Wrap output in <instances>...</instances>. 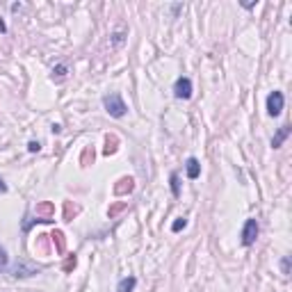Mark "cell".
I'll use <instances>...</instances> for the list:
<instances>
[{
    "instance_id": "6da1fadb",
    "label": "cell",
    "mask_w": 292,
    "mask_h": 292,
    "mask_svg": "<svg viewBox=\"0 0 292 292\" xmlns=\"http://www.w3.org/2000/svg\"><path fill=\"white\" fill-rule=\"evenodd\" d=\"M103 105H105V110H108V114H110V117H114V119H121V117H126V112H128V108H126L121 94H117V91L105 96Z\"/></svg>"
},
{
    "instance_id": "7a4b0ae2",
    "label": "cell",
    "mask_w": 292,
    "mask_h": 292,
    "mask_svg": "<svg viewBox=\"0 0 292 292\" xmlns=\"http://www.w3.org/2000/svg\"><path fill=\"white\" fill-rule=\"evenodd\" d=\"M173 96L178 101H187V99H192V80L189 78H178L176 82H173Z\"/></svg>"
},
{
    "instance_id": "3957f363",
    "label": "cell",
    "mask_w": 292,
    "mask_h": 292,
    "mask_svg": "<svg viewBox=\"0 0 292 292\" xmlns=\"http://www.w3.org/2000/svg\"><path fill=\"white\" fill-rule=\"evenodd\" d=\"M283 103H285V99H283V91L274 89L272 94L267 96V114H269V117H278V114L283 112Z\"/></svg>"
},
{
    "instance_id": "277c9868",
    "label": "cell",
    "mask_w": 292,
    "mask_h": 292,
    "mask_svg": "<svg viewBox=\"0 0 292 292\" xmlns=\"http://www.w3.org/2000/svg\"><path fill=\"white\" fill-rule=\"evenodd\" d=\"M242 244L244 247H251L253 242H256V238H258V222L256 219H247L244 222V228H242Z\"/></svg>"
},
{
    "instance_id": "5b68a950",
    "label": "cell",
    "mask_w": 292,
    "mask_h": 292,
    "mask_svg": "<svg viewBox=\"0 0 292 292\" xmlns=\"http://www.w3.org/2000/svg\"><path fill=\"white\" fill-rule=\"evenodd\" d=\"M287 135H290V126L285 124V126H281V128L276 130V135L272 137V146H274V149H281L283 142L287 139Z\"/></svg>"
},
{
    "instance_id": "8992f818",
    "label": "cell",
    "mask_w": 292,
    "mask_h": 292,
    "mask_svg": "<svg viewBox=\"0 0 292 292\" xmlns=\"http://www.w3.org/2000/svg\"><path fill=\"white\" fill-rule=\"evenodd\" d=\"M41 267H35V265H25V262H16L14 267V276H32L37 274Z\"/></svg>"
},
{
    "instance_id": "52a82bcc",
    "label": "cell",
    "mask_w": 292,
    "mask_h": 292,
    "mask_svg": "<svg viewBox=\"0 0 292 292\" xmlns=\"http://www.w3.org/2000/svg\"><path fill=\"white\" fill-rule=\"evenodd\" d=\"M187 178H199V173H201V164H199L197 158H187Z\"/></svg>"
},
{
    "instance_id": "ba28073f",
    "label": "cell",
    "mask_w": 292,
    "mask_h": 292,
    "mask_svg": "<svg viewBox=\"0 0 292 292\" xmlns=\"http://www.w3.org/2000/svg\"><path fill=\"white\" fill-rule=\"evenodd\" d=\"M135 285H137V278L135 276H126L119 281V285H117V292H133Z\"/></svg>"
},
{
    "instance_id": "9c48e42d",
    "label": "cell",
    "mask_w": 292,
    "mask_h": 292,
    "mask_svg": "<svg viewBox=\"0 0 292 292\" xmlns=\"http://www.w3.org/2000/svg\"><path fill=\"white\" fill-rule=\"evenodd\" d=\"M169 183H171V194H173V197H180V183H178V173H176V171H171Z\"/></svg>"
},
{
    "instance_id": "30bf717a",
    "label": "cell",
    "mask_w": 292,
    "mask_h": 292,
    "mask_svg": "<svg viewBox=\"0 0 292 292\" xmlns=\"http://www.w3.org/2000/svg\"><path fill=\"white\" fill-rule=\"evenodd\" d=\"M119 183H121V185H117V194H124L126 189H128V192H130V189L135 187V185H133L135 180H133V178H121Z\"/></svg>"
},
{
    "instance_id": "8fae6325",
    "label": "cell",
    "mask_w": 292,
    "mask_h": 292,
    "mask_svg": "<svg viewBox=\"0 0 292 292\" xmlns=\"http://www.w3.org/2000/svg\"><path fill=\"white\" fill-rule=\"evenodd\" d=\"M185 226H187V219H185V217H178L176 222L171 224V231H173V233H178V231H183Z\"/></svg>"
},
{
    "instance_id": "7c38bea8",
    "label": "cell",
    "mask_w": 292,
    "mask_h": 292,
    "mask_svg": "<svg viewBox=\"0 0 292 292\" xmlns=\"http://www.w3.org/2000/svg\"><path fill=\"white\" fill-rule=\"evenodd\" d=\"M7 262H10V260H7V251H5L3 247H0V272H3V269L7 267Z\"/></svg>"
},
{
    "instance_id": "4fadbf2b",
    "label": "cell",
    "mask_w": 292,
    "mask_h": 292,
    "mask_svg": "<svg viewBox=\"0 0 292 292\" xmlns=\"http://www.w3.org/2000/svg\"><path fill=\"white\" fill-rule=\"evenodd\" d=\"M64 73H66V66L64 64H60L57 69H53V78L57 75V78H64Z\"/></svg>"
},
{
    "instance_id": "5bb4252c",
    "label": "cell",
    "mask_w": 292,
    "mask_h": 292,
    "mask_svg": "<svg viewBox=\"0 0 292 292\" xmlns=\"http://www.w3.org/2000/svg\"><path fill=\"white\" fill-rule=\"evenodd\" d=\"M39 149H41V144H39V142H30V144H28V151H30V153H37Z\"/></svg>"
},
{
    "instance_id": "9a60e30c",
    "label": "cell",
    "mask_w": 292,
    "mask_h": 292,
    "mask_svg": "<svg viewBox=\"0 0 292 292\" xmlns=\"http://www.w3.org/2000/svg\"><path fill=\"white\" fill-rule=\"evenodd\" d=\"M114 142H117V139H114V137H112V144H114ZM114 151H117V149H114V146H110V142H108V149H105V155L114 153Z\"/></svg>"
},
{
    "instance_id": "2e32d148",
    "label": "cell",
    "mask_w": 292,
    "mask_h": 292,
    "mask_svg": "<svg viewBox=\"0 0 292 292\" xmlns=\"http://www.w3.org/2000/svg\"><path fill=\"white\" fill-rule=\"evenodd\" d=\"M71 267H75V258H69V260H66L64 269H71Z\"/></svg>"
},
{
    "instance_id": "e0dca14e",
    "label": "cell",
    "mask_w": 292,
    "mask_h": 292,
    "mask_svg": "<svg viewBox=\"0 0 292 292\" xmlns=\"http://www.w3.org/2000/svg\"><path fill=\"white\" fill-rule=\"evenodd\" d=\"M287 269H290V260H287V258H285V260H283V272L287 274Z\"/></svg>"
},
{
    "instance_id": "ac0fdd59",
    "label": "cell",
    "mask_w": 292,
    "mask_h": 292,
    "mask_svg": "<svg viewBox=\"0 0 292 292\" xmlns=\"http://www.w3.org/2000/svg\"><path fill=\"white\" fill-rule=\"evenodd\" d=\"M0 192H7V185H5V180L0 178Z\"/></svg>"
}]
</instances>
